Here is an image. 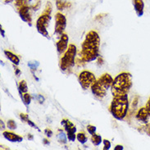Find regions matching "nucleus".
<instances>
[{
	"label": "nucleus",
	"instance_id": "nucleus-28",
	"mask_svg": "<svg viewBox=\"0 0 150 150\" xmlns=\"http://www.w3.org/2000/svg\"><path fill=\"white\" fill-rule=\"evenodd\" d=\"M145 108H146L147 110H148V112H149V114H150V98H149V100H148V102H147Z\"/></svg>",
	"mask_w": 150,
	"mask_h": 150
},
{
	"label": "nucleus",
	"instance_id": "nucleus-18",
	"mask_svg": "<svg viewBox=\"0 0 150 150\" xmlns=\"http://www.w3.org/2000/svg\"><path fill=\"white\" fill-rule=\"evenodd\" d=\"M19 90H20L21 93H27V90H28V87H27V84L25 81H21L19 84Z\"/></svg>",
	"mask_w": 150,
	"mask_h": 150
},
{
	"label": "nucleus",
	"instance_id": "nucleus-1",
	"mask_svg": "<svg viewBox=\"0 0 150 150\" xmlns=\"http://www.w3.org/2000/svg\"><path fill=\"white\" fill-rule=\"evenodd\" d=\"M100 45V37L96 31L90 30L85 36L82 44L81 57L85 62H90L96 60L98 57Z\"/></svg>",
	"mask_w": 150,
	"mask_h": 150
},
{
	"label": "nucleus",
	"instance_id": "nucleus-10",
	"mask_svg": "<svg viewBox=\"0 0 150 150\" xmlns=\"http://www.w3.org/2000/svg\"><path fill=\"white\" fill-rule=\"evenodd\" d=\"M31 8H32L31 7H29V6L25 5V4L19 8V16H20L21 19L25 22L28 23V24H30L31 21H32L31 14H30V9Z\"/></svg>",
	"mask_w": 150,
	"mask_h": 150
},
{
	"label": "nucleus",
	"instance_id": "nucleus-5",
	"mask_svg": "<svg viewBox=\"0 0 150 150\" xmlns=\"http://www.w3.org/2000/svg\"><path fill=\"white\" fill-rule=\"evenodd\" d=\"M51 12H52V6H51V3L49 2L47 3L44 12L36 21L35 25H36L37 30L40 35L45 37H49V32L47 29L49 25V21L51 20Z\"/></svg>",
	"mask_w": 150,
	"mask_h": 150
},
{
	"label": "nucleus",
	"instance_id": "nucleus-15",
	"mask_svg": "<svg viewBox=\"0 0 150 150\" xmlns=\"http://www.w3.org/2000/svg\"><path fill=\"white\" fill-rule=\"evenodd\" d=\"M4 54H5L6 57L12 62L14 65H19V63H20V59H19V57H17L16 54H14V53H12V52L8 51V50H5V51H4Z\"/></svg>",
	"mask_w": 150,
	"mask_h": 150
},
{
	"label": "nucleus",
	"instance_id": "nucleus-29",
	"mask_svg": "<svg viewBox=\"0 0 150 150\" xmlns=\"http://www.w3.org/2000/svg\"><path fill=\"white\" fill-rule=\"evenodd\" d=\"M115 150H122L123 149V146L122 145H117V146L114 148Z\"/></svg>",
	"mask_w": 150,
	"mask_h": 150
},
{
	"label": "nucleus",
	"instance_id": "nucleus-7",
	"mask_svg": "<svg viewBox=\"0 0 150 150\" xmlns=\"http://www.w3.org/2000/svg\"><path fill=\"white\" fill-rule=\"evenodd\" d=\"M78 81L82 89H88L91 88L92 85L96 81V77L89 71H83L79 75Z\"/></svg>",
	"mask_w": 150,
	"mask_h": 150
},
{
	"label": "nucleus",
	"instance_id": "nucleus-6",
	"mask_svg": "<svg viewBox=\"0 0 150 150\" xmlns=\"http://www.w3.org/2000/svg\"><path fill=\"white\" fill-rule=\"evenodd\" d=\"M76 55V47L74 45H70L67 50L60 60V68L62 71H67L75 65V58Z\"/></svg>",
	"mask_w": 150,
	"mask_h": 150
},
{
	"label": "nucleus",
	"instance_id": "nucleus-30",
	"mask_svg": "<svg viewBox=\"0 0 150 150\" xmlns=\"http://www.w3.org/2000/svg\"><path fill=\"white\" fill-rule=\"evenodd\" d=\"M27 123H28L30 126H34V127H35V128H37L36 126H35V124H34V123H33V122H31V121H30V120H28V121H27Z\"/></svg>",
	"mask_w": 150,
	"mask_h": 150
},
{
	"label": "nucleus",
	"instance_id": "nucleus-25",
	"mask_svg": "<svg viewBox=\"0 0 150 150\" xmlns=\"http://www.w3.org/2000/svg\"><path fill=\"white\" fill-rule=\"evenodd\" d=\"M25 1H26V0H15V2H16L15 5H16L18 8H20L21 6L24 5L25 3Z\"/></svg>",
	"mask_w": 150,
	"mask_h": 150
},
{
	"label": "nucleus",
	"instance_id": "nucleus-34",
	"mask_svg": "<svg viewBox=\"0 0 150 150\" xmlns=\"http://www.w3.org/2000/svg\"><path fill=\"white\" fill-rule=\"evenodd\" d=\"M148 132H149V134L150 135V126H149V131H148Z\"/></svg>",
	"mask_w": 150,
	"mask_h": 150
},
{
	"label": "nucleus",
	"instance_id": "nucleus-22",
	"mask_svg": "<svg viewBox=\"0 0 150 150\" xmlns=\"http://www.w3.org/2000/svg\"><path fill=\"white\" fill-rule=\"evenodd\" d=\"M87 130H88V132L90 134H95V132H96V127L93 126H91V125H89V126H87Z\"/></svg>",
	"mask_w": 150,
	"mask_h": 150
},
{
	"label": "nucleus",
	"instance_id": "nucleus-24",
	"mask_svg": "<svg viewBox=\"0 0 150 150\" xmlns=\"http://www.w3.org/2000/svg\"><path fill=\"white\" fill-rule=\"evenodd\" d=\"M67 137H66L65 135H64V134L62 132L61 134H58V140L60 141V142H62V144H65L66 142H67Z\"/></svg>",
	"mask_w": 150,
	"mask_h": 150
},
{
	"label": "nucleus",
	"instance_id": "nucleus-3",
	"mask_svg": "<svg viewBox=\"0 0 150 150\" xmlns=\"http://www.w3.org/2000/svg\"><path fill=\"white\" fill-rule=\"evenodd\" d=\"M129 109L128 95L113 97L110 105V112L118 121H122L126 117Z\"/></svg>",
	"mask_w": 150,
	"mask_h": 150
},
{
	"label": "nucleus",
	"instance_id": "nucleus-16",
	"mask_svg": "<svg viewBox=\"0 0 150 150\" xmlns=\"http://www.w3.org/2000/svg\"><path fill=\"white\" fill-rule=\"evenodd\" d=\"M103 140V139H102L101 135H99V134H93L91 136V141H92V144H93L94 146H98L99 144H101Z\"/></svg>",
	"mask_w": 150,
	"mask_h": 150
},
{
	"label": "nucleus",
	"instance_id": "nucleus-11",
	"mask_svg": "<svg viewBox=\"0 0 150 150\" xmlns=\"http://www.w3.org/2000/svg\"><path fill=\"white\" fill-rule=\"evenodd\" d=\"M68 40H69V38L68 35L67 34H62L61 35V38L59 41L57 43V53L59 54H62L64 53L67 50L68 48Z\"/></svg>",
	"mask_w": 150,
	"mask_h": 150
},
{
	"label": "nucleus",
	"instance_id": "nucleus-31",
	"mask_svg": "<svg viewBox=\"0 0 150 150\" xmlns=\"http://www.w3.org/2000/svg\"><path fill=\"white\" fill-rule=\"evenodd\" d=\"M12 1H14V0H4L5 4H10V3H12Z\"/></svg>",
	"mask_w": 150,
	"mask_h": 150
},
{
	"label": "nucleus",
	"instance_id": "nucleus-12",
	"mask_svg": "<svg viewBox=\"0 0 150 150\" xmlns=\"http://www.w3.org/2000/svg\"><path fill=\"white\" fill-rule=\"evenodd\" d=\"M136 118H137V120L139 121V122H142L144 123L148 122L149 119L150 118V114L148 112V110H147L145 107L139 110L138 112L136 114Z\"/></svg>",
	"mask_w": 150,
	"mask_h": 150
},
{
	"label": "nucleus",
	"instance_id": "nucleus-19",
	"mask_svg": "<svg viewBox=\"0 0 150 150\" xmlns=\"http://www.w3.org/2000/svg\"><path fill=\"white\" fill-rule=\"evenodd\" d=\"M76 139H78V141L81 143V144H85L86 141H87V137H86V135L84 133H79V134H77Z\"/></svg>",
	"mask_w": 150,
	"mask_h": 150
},
{
	"label": "nucleus",
	"instance_id": "nucleus-26",
	"mask_svg": "<svg viewBox=\"0 0 150 150\" xmlns=\"http://www.w3.org/2000/svg\"><path fill=\"white\" fill-rule=\"evenodd\" d=\"M20 117H21V119L22 121H24V122H27V121L29 120L28 116H27L26 114L21 113L20 114Z\"/></svg>",
	"mask_w": 150,
	"mask_h": 150
},
{
	"label": "nucleus",
	"instance_id": "nucleus-20",
	"mask_svg": "<svg viewBox=\"0 0 150 150\" xmlns=\"http://www.w3.org/2000/svg\"><path fill=\"white\" fill-rule=\"evenodd\" d=\"M22 99L24 101V103L25 105H29L30 103V101H31V98H30V95L28 93H25L22 96Z\"/></svg>",
	"mask_w": 150,
	"mask_h": 150
},
{
	"label": "nucleus",
	"instance_id": "nucleus-9",
	"mask_svg": "<svg viewBox=\"0 0 150 150\" xmlns=\"http://www.w3.org/2000/svg\"><path fill=\"white\" fill-rule=\"evenodd\" d=\"M61 123L65 127V130L67 131V136L68 140L71 141V142L75 141V139L76 138V128L73 125V123H71L69 120H67V119H63Z\"/></svg>",
	"mask_w": 150,
	"mask_h": 150
},
{
	"label": "nucleus",
	"instance_id": "nucleus-2",
	"mask_svg": "<svg viewBox=\"0 0 150 150\" xmlns=\"http://www.w3.org/2000/svg\"><path fill=\"white\" fill-rule=\"evenodd\" d=\"M132 87V76L129 72H122L117 75L113 80L111 87L113 97L128 95Z\"/></svg>",
	"mask_w": 150,
	"mask_h": 150
},
{
	"label": "nucleus",
	"instance_id": "nucleus-17",
	"mask_svg": "<svg viewBox=\"0 0 150 150\" xmlns=\"http://www.w3.org/2000/svg\"><path fill=\"white\" fill-rule=\"evenodd\" d=\"M69 4V3L62 2V0H57V2H56V6H57V9H58L59 11H62V10H64L65 8L69 7L70 4Z\"/></svg>",
	"mask_w": 150,
	"mask_h": 150
},
{
	"label": "nucleus",
	"instance_id": "nucleus-27",
	"mask_svg": "<svg viewBox=\"0 0 150 150\" xmlns=\"http://www.w3.org/2000/svg\"><path fill=\"white\" fill-rule=\"evenodd\" d=\"M45 133L46 134V135H47L48 137H51L52 134H53V132L51 131V130H49V129H46V130H45Z\"/></svg>",
	"mask_w": 150,
	"mask_h": 150
},
{
	"label": "nucleus",
	"instance_id": "nucleus-8",
	"mask_svg": "<svg viewBox=\"0 0 150 150\" xmlns=\"http://www.w3.org/2000/svg\"><path fill=\"white\" fill-rule=\"evenodd\" d=\"M67 26V18L61 12H57L55 15V27L54 33L57 35H62Z\"/></svg>",
	"mask_w": 150,
	"mask_h": 150
},
{
	"label": "nucleus",
	"instance_id": "nucleus-23",
	"mask_svg": "<svg viewBox=\"0 0 150 150\" xmlns=\"http://www.w3.org/2000/svg\"><path fill=\"white\" fill-rule=\"evenodd\" d=\"M103 144H104L103 150L110 149V148H111V143H110L109 140H108V139H103Z\"/></svg>",
	"mask_w": 150,
	"mask_h": 150
},
{
	"label": "nucleus",
	"instance_id": "nucleus-33",
	"mask_svg": "<svg viewBox=\"0 0 150 150\" xmlns=\"http://www.w3.org/2000/svg\"><path fill=\"white\" fill-rule=\"evenodd\" d=\"M28 139H33V137L31 135H28Z\"/></svg>",
	"mask_w": 150,
	"mask_h": 150
},
{
	"label": "nucleus",
	"instance_id": "nucleus-13",
	"mask_svg": "<svg viewBox=\"0 0 150 150\" xmlns=\"http://www.w3.org/2000/svg\"><path fill=\"white\" fill-rule=\"evenodd\" d=\"M3 135H4V137L6 139H8L9 141L13 143L21 142L23 140V138L21 136L16 134H14L12 132H10V131H4V133H3Z\"/></svg>",
	"mask_w": 150,
	"mask_h": 150
},
{
	"label": "nucleus",
	"instance_id": "nucleus-4",
	"mask_svg": "<svg viewBox=\"0 0 150 150\" xmlns=\"http://www.w3.org/2000/svg\"><path fill=\"white\" fill-rule=\"evenodd\" d=\"M113 79L109 74L105 73L102 75L91 86V91L93 94L98 98L102 99L107 95L108 90L112 87Z\"/></svg>",
	"mask_w": 150,
	"mask_h": 150
},
{
	"label": "nucleus",
	"instance_id": "nucleus-21",
	"mask_svg": "<svg viewBox=\"0 0 150 150\" xmlns=\"http://www.w3.org/2000/svg\"><path fill=\"white\" fill-rule=\"evenodd\" d=\"M7 126L10 129V130H15L16 129V122H14L13 120H9L7 123Z\"/></svg>",
	"mask_w": 150,
	"mask_h": 150
},
{
	"label": "nucleus",
	"instance_id": "nucleus-32",
	"mask_svg": "<svg viewBox=\"0 0 150 150\" xmlns=\"http://www.w3.org/2000/svg\"><path fill=\"white\" fill-rule=\"evenodd\" d=\"M1 126H2V128H3V129H4V122H2V121H1Z\"/></svg>",
	"mask_w": 150,
	"mask_h": 150
},
{
	"label": "nucleus",
	"instance_id": "nucleus-14",
	"mask_svg": "<svg viewBox=\"0 0 150 150\" xmlns=\"http://www.w3.org/2000/svg\"><path fill=\"white\" fill-rule=\"evenodd\" d=\"M133 6H134V11L136 12V15L140 17L144 14V4L143 0H133Z\"/></svg>",
	"mask_w": 150,
	"mask_h": 150
}]
</instances>
